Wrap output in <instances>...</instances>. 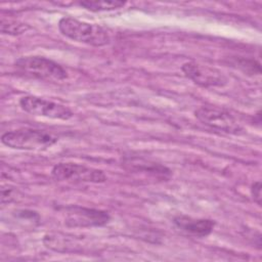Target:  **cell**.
Returning <instances> with one entry per match:
<instances>
[{"mask_svg": "<svg viewBox=\"0 0 262 262\" xmlns=\"http://www.w3.org/2000/svg\"><path fill=\"white\" fill-rule=\"evenodd\" d=\"M51 176L58 181L101 183L106 180V176L101 170L76 163L56 164L51 170Z\"/></svg>", "mask_w": 262, "mask_h": 262, "instance_id": "cell-5", "label": "cell"}, {"mask_svg": "<svg viewBox=\"0 0 262 262\" xmlns=\"http://www.w3.org/2000/svg\"><path fill=\"white\" fill-rule=\"evenodd\" d=\"M255 63H257V62H255L253 60H247V59H244V58L239 59V61L236 62L237 67L241 68L244 72L252 73V74H255V73L260 74V64L258 63V64L254 66Z\"/></svg>", "mask_w": 262, "mask_h": 262, "instance_id": "cell-12", "label": "cell"}, {"mask_svg": "<svg viewBox=\"0 0 262 262\" xmlns=\"http://www.w3.org/2000/svg\"><path fill=\"white\" fill-rule=\"evenodd\" d=\"M1 141L8 147L23 150H43L58 141L54 134L32 128H23L5 132Z\"/></svg>", "mask_w": 262, "mask_h": 262, "instance_id": "cell-2", "label": "cell"}, {"mask_svg": "<svg viewBox=\"0 0 262 262\" xmlns=\"http://www.w3.org/2000/svg\"><path fill=\"white\" fill-rule=\"evenodd\" d=\"M194 116L204 125L218 131L230 134H238L243 131V127L230 113L217 106H200L195 110Z\"/></svg>", "mask_w": 262, "mask_h": 262, "instance_id": "cell-4", "label": "cell"}, {"mask_svg": "<svg viewBox=\"0 0 262 262\" xmlns=\"http://www.w3.org/2000/svg\"><path fill=\"white\" fill-rule=\"evenodd\" d=\"M58 29L63 36L76 42L97 47L110 43V36L103 28L73 17L60 18Z\"/></svg>", "mask_w": 262, "mask_h": 262, "instance_id": "cell-1", "label": "cell"}, {"mask_svg": "<svg viewBox=\"0 0 262 262\" xmlns=\"http://www.w3.org/2000/svg\"><path fill=\"white\" fill-rule=\"evenodd\" d=\"M19 105L25 112L31 115L55 120L66 121L70 120L74 116L73 112L68 106L34 95L21 97L19 99Z\"/></svg>", "mask_w": 262, "mask_h": 262, "instance_id": "cell-6", "label": "cell"}, {"mask_svg": "<svg viewBox=\"0 0 262 262\" xmlns=\"http://www.w3.org/2000/svg\"><path fill=\"white\" fill-rule=\"evenodd\" d=\"M17 191L12 189L11 187H8L7 189H5L4 187L1 190V202L2 204L4 203H11L13 201H16V195H17Z\"/></svg>", "mask_w": 262, "mask_h": 262, "instance_id": "cell-13", "label": "cell"}, {"mask_svg": "<svg viewBox=\"0 0 262 262\" xmlns=\"http://www.w3.org/2000/svg\"><path fill=\"white\" fill-rule=\"evenodd\" d=\"M14 66L20 73L40 80L56 82L68 77L67 71L59 63L43 56L20 57Z\"/></svg>", "mask_w": 262, "mask_h": 262, "instance_id": "cell-3", "label": "cell"}, {"mask_svg": "<svg viewBox=\"0 0 262 262\" xmlns=\"http://www.w3.org/2000/svg\"><path fill=\"white\" fill-rule=\"evenodd\" d=\"M181 70L188 79L202 87H222L227 84V78L219 70L196 61L183 63Z\"/></svg>", "mask_w": 262, "mask_h": 262, "instance_id": "cell-7", "label": "cell"}, {"mask_svg": "<svg viewBox=\"0 0 262 262\" xmlns=\"http://www.w3.org/2000/svg\"><path fill=\"white\" fill-rule=\"evenodd\" d=\"M29 26L26 24H23L17 20L12 19H5L4 17L1 18V32L3 34H9V35H20L25 33L27 30H29Z\"/></svg>", "mask_w": 262, "mask_h": 262, "instance_id": "cell-11", "label": "cell"}, {"mask_svg": "<svg viewBox=\"0 0 262 262\" xmlns=\"http://www.w3.org/2000/svg\"><path fill=\"white\" fill-rule=\"evenodd\" d=\"M126 2L118 1V0H87L79 2V5L90 10V11H106V10H114L120 7H123Z\"/></svg>", "mask_w": 262, "mask_h": 262, "instance_id": "cell-10", "label": "cell"}, {"mask_svg": "<svg viewBox=\"0 0 262 262\" xmlns=\"http://www.w3.org/2000/svg\"><path fill=\"white\" fill-rule=\"evenodd\" d=\"M107 212L92 208L72 206L66 209L64 222L70 227L102 226L110 221Z\"/></svg>", "mask_w": 262, "mask_h": 262, "instance_id": "cell-8", "label": "cell"}, {"mask_svg": "<svg viewBox=\"0 0 262 262\" xmlns=\"http://www.w3.org/2000/svg\"><path fill=\"white\" fill-rule=\"evenodd\" d=\"M175 226L181 231L193 235L204 237L209 235L214 227L215 221L211 219H195L188 216H177L173 219Z\"/></svg>", "mask_w": 262, "mask_h": 262, "instance_id": "cell-9", "label": "cell"}, {"mask_svg": "<svg viewBox=\"0 0 262 262\" xmlns=\"http://www.w3.org/2000/svg\"><path fill=\"white\" fill-rule=\"evenodd\" d=\"M251 194L254 199V202L257 203L258 206H261V182L256 181L251 186Z\"/></svg>", "mask_w": 262, "mask_h": 262, "instance_id": "cell-14", "label": "cell"}]
</instances>
